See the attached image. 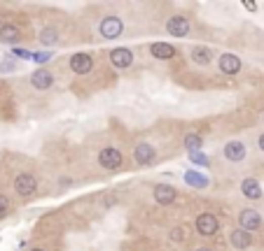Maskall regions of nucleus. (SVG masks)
<instances>
[{"label": "nucleus", "mask_w": 264, "mask_h": 251, "mask_svg": "<svg viewBox=\"0 0 264 251\" xmlns=\"http://www.w3.org/2000/svg\"><path fill=\"white\" fill-rule=\"evenodd\" d=\"M14 191L19 198H31L37 191V179L31 172H21L14 177Z\"/></svg>", "instance_id": "nucleus-1"}, {"label": "nucleus", "mask_w": 264, "mask_h": 251, "mask_svg": "<svg viewBox=\"0 0 264 251\" xmlns=\"http://www.w3.org/2000/svg\"><path fill=\"white\" fill-rule=\"evenodd\" d=\"M124 163L122 158V151L117 149V147H103L99 154V165L105 167V170H119Z\"/></svg>", "instance_id": "nucleus-2"}, {"label": "nucleus", "mask_w": 264, "mask_h": 251, "mask_svg": "<svg viewBox=\"0 0 264 251\" xmlns=\"http://www.w3.org/2000/svg\"><path fill=\"white\" fill-rule=\"evenodd\" d=\"M124 24L119 17H103V21L99 24V33L105 37V40H115V37L122 35Z\"/></svg>", "instance_id": "nucleus-3"}, {"label": "nucleus", "mask_w": 264, "mask_h": 251, "mask_svg": "<svg viewBox=\"0 0 264 251\" xmlns=\"http://www.w3.org/2000/svg\"><path fill=\"white\" fill-rule=\"evenodd\" d=\"M217 228H220V221H217V216L210 214V212H203V214L197 216V230L199 235L203 237H210V235L217 233Z\"/></svg>", "instance_id": "nucleus-4"}, {"label": "nucleus", "mask_w": 264, "mask_h": 251, "mask_svg": "<svg viewBox=\"0 0 264 251\" xmlns=\"http://www.w3.org/2000/svg\"><path fill=\"white\" fill-rule=\"evenodd\" d=\"M166 30H168V35H173V37H187L190 35V30H192V26L185 17L175 14V17H171L168 21H166Z\"/></svg>", "instance_id": "nucleus-5"}, {"label": "nucleus", "mask_w": 264, "mask_h": 251, "mask_svg": "<svg viewBox=\"0 0 264 251\" xmlns=\"http://www.w3.org/2000/svg\"><path fill=\"white\" fill-rule=\"evenodd\" d=\"M239 223L243 230L252 233V230H259V228H262V216H259L257 209H241Z\"/></svg>", "instance_id": "nucleus-6"}, {"label": "nucleus", "mask_w": 264, "mask_h": 251, "mask_svg": "<svg viewBox=\"0 0 264 251\" xmlns=\"http://www.w3.org/2000/svg\"><path fill=\"white\" fill-rule=\"evenodd\" d=\"M157 158V149H154L152 144L148 142H141V144H136V149H134V161L138 163V165H150V163Z\"/></svg>", "instance_id": "nucleus-7"}, {"label": "nucleus", "mask_w": 264, "mask_h": 251, "mask_svg": "<svg viewBox=\"0 0 264 251\" xmlns=\"http://www.w3.org/2000/svg\"><path fill=\"white\" fill-rule=\"evenodd\" d=\"M152 196H154V203L157 205H171L173 200L178 198V191H175L171 184H157Z\"/></svg>", "instance_id": "nucleus-8"}, {"label": "nucleus", "mask_w": 264, "mask_h": 251, "mask_svg": "<svg viewBox=\"0 0 264 251\" xmlns=\"http://www.w3.org/2000/svg\"><path fill=\"white\" fill-rule=\"evenodd\" d=\"M92 68H94V58L89 54H84V51L70 56V70L77 72V75H86V72H92Z\"/></svg>", "instance_id": "nucleus-9"}, {"label": "nucleus", "mask_w": 264, "mask_h": 251, "mask_svg": "<svg viewBox=\"0 0 264 251\" xmlns=\"http://www.w3.org/2000/svg\"><path fill=\"white\" fill-rule=\"evenodd\" d=\"M248 156V149H246V144L239 142V140H232V142L225 144V158L232 163H241L243 158Z\"/></svg>", "instance_id": "nucleus-10"}, {"label": "nucleus", "mask_w": 264, "mask_h": 251, "mask_svg": "<svg viewBox=\"0 0 264 251\" xmlns=\"http://www.w3.org/2000/svg\"><path fill=\"white\" fill-rule=\"evenodd\" d=\"M110 63L115 68H119V70H124V68H129L131 63H134V54H131V49H112L110 51Z\"/></svg>", "instance_id": "nucleus-11"}, {"label": "nucleus", "mask_w": 264, "mask_h": 251, "mask_svg": "<svg viewBox=\"0 0 264 251\" xmlns=\"http://www.w3.org/2000/svg\"><path fill=\"white\" fill-rule=\"evenodd\" d=\"M31 84L35 86L37 91H47L54 84V75H52L50 70H45V68H40V70H35L31 75Z\"/></svg>", "instance_id": "nucleus-12"}, {"label": "nucleus", "mask_w": 264, "mask_h": 251, "mask_svg": "<svg viewBox=\"0 0 264 251\" xmlns=\"http://www.w3.org/2000/svg\"><path fill=\"white\" fill-rule=\"evenodd\" d=\"M229 242H232L234 249L243 251L252 244V235L248 233V230H243V228H236V230H232V235H229Z\"/></svg>", "instance_id": "nucleus-13"}, {"label": "nucleus", "mask_w": 264, "mask_h": 251, "mask_svg": "<svg viewBox=\"0 0 264 251\" xmlns=\"http://www.w3.org/2000/svg\"><path fill=\"white\" fill-rule=\"evenodd\" d=\"M220 72H225V75H239L241 58L234 54H222L220 56Z\"/></svg>", "instance_id": "nucleus-14"}, {"label": "nucleus", "mask_w": 264, "mask_h": 251, "mask_svg": "<svg viewBox=\"0 0 264 251\" xmlns=\"http://www.w3.org/2000/svg\"><path fill=\"white\" fill-rule=\"evenodd\" d=\"M241 193L246 198H250V200H259V198H262V184H259L257 179L248 177V179L241 181Z\"/></svg>", "instance_id": "nucleus-15"}, {"label": "nucleus", "mask_w": 264, "mask_h": 251, "mask_svg": "<svg viewBox=\"0 0 264 251\" xmlns=\"http://www.w3.org/2000/svg\"><path fill=\"white\" fill-rule=\"evenodd\" d=\"M150 54L159 60H168L175 56V47L166 44V42H152V44H150Z\"/></svg>", "instance_id": "nucleus-16"}, {"label": "nucleus", "mask_w": 264, "mask_h": 251, "mask_svg": "<svg viewBox=\"0 0 264 251\" xmlns=\"http://www.w3.org/2000/svg\"><path fill=\"white\" fill-rule=\"evenodd\" d=\"M185 181H187L192 189H206V186L210 184L208 177L201 174V172H197V170H187V172H185Z\"/></svg>", "instance_id": "nucleus-17"}, {"label": "nucleus", "mask_w": 264, "mask_h": 251, "mask_svg": "<svg viewBox=\"0 0 264 251\" xmlns=\"http://www.w3.org/2000/svg\"><path fill=\"white\" fill-rule=\"evenodd\" d=\"M19 37H21V33H19L17 26H12V24H3V26H0V42H5V44H14V42H19Z\"/></svg>", "instance_id": "nucleus-18"}, {"label": "nucleus", "mask_w": 264, "mask_h": 251, "mask_svg": "<svg viewBox=\"0 0 264 251\" xmlns=\"http://www.w3.org/2000/svg\"><path fill=\"white\" fill-rule=\"evenodd\" d=\"M192 60L197 63V66H208L210 58H213V51L208 47H192Z\"/></svg>", "instance_id": "nucleus-19"}, {"label": "nucleus", "mask_w": 264, "mask_h": 251, "mask_svg": "<svg viewBox=\"0 0 264 251\" xmlns=\"http://www.w3.org/2000/svg\"><path fill=\"white\" fill-rule=\"evenodd\" d=\"M201 147H203V138L201 135H197V133H187L185 135V149L190 151H201Z\"/></svg>", "instance_id": "nucleus-20"}, {"label": "nucleus", "mask_w": 264, "mask_h": 251, "mask_svg": "<svg viewBox=\"0 0 264 251\" xmlns=\"http://www.w3.org/2000/svg\"><path fill=\"white\" fill-rule=\"evenodd\" d=\"M37 40L42 42L45 47H52V44H56V40H59V33H56V28H42L40 35H37Z\"/></svg>", "instance_id": "nucleus-21"}, {"label": "nucleus", "mask_w": 264, "mask_h": 251, "mask_svg": "<svg viewBox=\"0 0 264 251\" xmlns=\"http://www.w3.org/2000/svg\"><path fill=\"white\" fill-rule=\"evenodd\" d=\"M190 161L194 163V165H206V167L210 165V158H208L206 154H201V151H192V154H190Z\"/></svg>", "instance_id": "nucleus-22"}, {"label": "nucleus", "mask_w": 264, "mask_h": 251, "mask_svg": "<svg viewBox=\"0 0 264 251\" xmlns=\"http://www.w3.org/2000/svg\"><path fill=\"white\" fill-rule=\"evenodd\" d=\"M12 54L17 56V58H21V60H33V54H31V51H28V49L17 47V49H12Z\"/></svg>", "instance_id": "nucleus-23"}, {"label": "nucleus", "mask_w": 264, "mask_h": 251, "mask_svg": "<svg viewBox=\"0 0 264 251\" xmlns=\"http://www.w3.org/2000/svg\"><path fill=\"white\" fill-rule=\"evenodd\" d=\"M52 51H35V54H33V60H35V63H47V60H52Z\"/></svg>", "instance_id": "nucleus-24"}, {"label": "nucleus", "mask_w": 264, "mask_h": 251, "mask_svg": "<svg viewBox=\"0 0 264 251\" xmlns=\"http://www.w3.org/2000/svg\"><path fill=\"white\" fill-rule=\"evenodd\" d=\"M7 212H10V198L0 193V219H3Z\"/></svg>", "instance_id": "nucleus-25"}, {"label": "nucleus", "mask_w": 264, "mask_h": 251, "mask_svg": "<svg viewBox=\"0 0 264 251\" xmlns=\"http://www.w3.org/2000/svg\"><path fill=\"white\" fill-rule=\"evenodd\" d=\"M185 235H187V233H185V228H173V230H171V239H173V242H183Z\"/></svg>", "instance_id": "nucleus-26"}, {"label": "nucleus", "mask_w": 264, "mask_h": 251, "mask_svg": "<svg viewBox=\"0 0 264 251\" xmlns=\"http://www.w3.org/2000/svg\"><path fill=\"white\" fill-rule=\"evenodd\" d=\"M243 7H246L248 12H255V10H257V5H255V3H250V0H246V3H243Z\"/></svg>", "instance_id": "nucleus-27"}, {"label": "nucleus", "mask_w": 264, "mask_h": 251, "mask_svg": "<svg viewBox=\"0 0 264 251\" xmlns=\"http://www.w3.org/2000/svg\"><path fill=\"white\" fill-rule=\"evenodd\" d=\"M257 144H259V151H264V133L257 138Z\"/></svg>", "instance_id": "nucleus-28"}, {"label": "nucleus", "mask_w": 264, "mask_h": 251, "mask_svg": "<svg viewBox=\"0 0 264 251\" xmlns=\"http://www.w3.org/2000/svg\"><path fill=\"white\" fill-rule=\"evenodd\" d=\"M0 70H14V66H12V63H3V66H0Z\"/></svg>", "instance_id": "nucleus-29"}, {"label": "nucleus", "mask_w": 264, "mask_h": 251, "mask_svg": "<svg viewBox=\"0 0 264 251\" xmlns=\"http://www.w3.org/2000/svg\"><path fill=\"white\" fill-rule=\"evenodd\" d=\"M197 251H213V249H208V246H201V249H197Z\"/></svg>", "instance_id": "nucleus-30"}, {"label": "nucleus", "mask_w": 264, "mask_h": 251, "mask_svg": "<svg viewBox=\"0 0 264 251\" xmlns=\"http://www.w3.org/2000/svg\"><path fill=\"white\" fill-rule=\"evenodd\" d=\"M31 251H45V249H31Z\"/></svg>", "instance_id": "nucleus-31"}]
</instances>
